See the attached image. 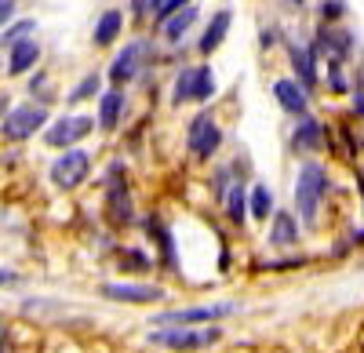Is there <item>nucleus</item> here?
<instances>
[{"mask_svg": "<svg viewBox=\"0 0 364 353\" xmlns=\"http://www.w3.org/2000/svg\"><path fill=\"white\" fill-rule=\"evenodd\" d=\"M120 29H124V15H120V11H106L95 22V48H109L120 37Z\"/></svg>", "mask_w": 364, "mask_h": 353, "instance_id": "20", "label": "nucleus"}, {"mask_svg": "<svg viewBox=\"0 0 364 353\" xmlns=\"http://www.w3.org/2000/svg\"><path fill=\"white\" fill-rule=\"evenodd\" d=\"M149 11H154V8H149V0H132V15L135 18H146Z\"/></svg>", "mask_w": 364, "mask_h": 353, "instance_id": "32", "label": "nucleus"}, {"mask_svg": "<svg viewBox=\"0 0 364 353\" xmlns=\"http://www.w3.org/2000/svg\"><path fill=\"white\" fill-rule=\"evenodd\" d=\"M164 4V0H149V8H154V15H157V8Z\"/></svg>", "mask_w": 364, "mask_h": 353, "instance_id": "35", "label": "nucleus"}, {"mask_svg": "<svg viewBox=\"0 0 364 353\" xmlns=\"http://www.w3.org/2000/svg\"><path fill=\"white\" fill-rule=\"evenodd\" d=\"M117 266H120V270H135V273H142V270H149V255L139 251V248H128V251H120Z\"/></svg>", "mask_w": 364, "mask_h": 353, "instance_id": "27", "label": "nucleus"}, {"mask_svg": "<svg viewBox=\"0 0 364 353\" xmlns=\"http://www.w3.org/2000/svg\"><path fill=\"white\" fill-rule=\"evenodd\" d=\"M186 146H190V153L197 161H211V157H215L219 146H223V128L215 124V116H211V113H197L190 131H186Z\"/></svg>", "mask_w": 364, "mask_h": 353, "instance_id": "5", "label": "nucleus"}, {"mask_svg": "<svg viewBox=\"0 0 364 353\" xmlns=\"http://www.w3.org/2000/svg\"><path fill=\"white\" fill-rule=\"evenodd\" d=\"M324 193H328V171L317 161H306L295 175V212L306 226H317Z\"/></svg>", "mask_w": 364, "mask_h": 353, "instance_id": "1", "label": "nucleus"}, {"mask_svg": "<svg viewBox=\"0 0 364 353\" xmlns=\"http://www.w3.org/2000/svg\"><path fill=\"white\" fill-rule=\"evenodd\" d=\"M288 58H291V70H295V80L306 87H317V51L306 48V44H291L288 48Z\"/></svg>", "mask_w": 364, "mask_h": 353, "instance_id": "11", "label": "nucleus"}, {"mask_svg": "<svg viewBox=\"0 0 364 353\" xmlns=\"http://www.w3.org/2000/svg\"><path fill=\"white\" fill-rule=\"evenodd\" d=\"M291 4H302V0H291Z\"/></svg>", "mask_w": 364, "mask_h": 353, "instance_id": "36", "label": "nucleus"}, {"mask_svg": "<svg viewBox=\"0 0 364 353\" xmlns=\"http://www.w3.org/2000/svg\"><path fill=\"white\" fill-rule=\"evenodd\" d=\"M230 22H233L230 8H223V11L211 15V22H208V29H204V37H200V55H211V51H215V48L226 40V33H230Z\"/></svg>", "mask_w": 364, "mask_h": 353, "instance_id": "18", "label": "nucleus"}, {"mask_svg": "<svg viewBox=\"0 0 364 353\" xmlns=\"http://www.w3.org/2000/svg\"><path fill=\"white\" fill-rule=\"evenodd\" d=\"M328 87H331V92H346V80L339 73V63H331V70H328Z\"/></svg>", "mask_w": 364, "mask_h": 353, "instance_id": "30", "label": "nucleus"}, {"mask_svg": "<svg viewBox=\"0 0 364 353\" xmlns=\"http://www.w3.org/2000/svg\"><path fill=\"white\" fill-rule=\"evenodd\" d=\"M102 295L113 299V303L146 306V303H161L164 288H157V284H102Z\"/></svg>", "mask_w": 364, "mask_h": 353, "instance_id": "9", "label": "nucleus"}, {"mask_svg": "<svg viewBox=\"0 0 364 353\" xmlns=\"http://www.w3.org/2000/svg\"><path fill=\"white\" fill-rule=\"evenodd\" d=\"M33 29H37L33 18H18V22H11L4 33H0V44L11 48V44H18V40H29V33H33Z\"/></svg>", "mask_w": 364, "mask_h": 353, "instance_id": "24", "label": "nucleus"}, {"mask_svg": "<svg viewBox=\"0 0 364 353\" xmlns=\"http://www.w3.org/2000/svg\"><path fill=\"white\" fill-rule=\"evenodd\" d=\"M51 183L58 190H77L87 175H91V153L77 150V146H70V150H63V157H55L51 164Z\"/></svg>", "mask_w": 364, "mask_h": 353, "instance_id": "4", "label": "nucleus"}, {"mask_svg": "<svg viewBox=\"0 0 364 353\" xmlns=\"http://www.w3.org/2000/svg\"><path fill=\"white\" fill-rule=\"evenodd\" d=\"M120 113H124V95H120V87L102 92L99 95V128L102 131H113L120 124Z\"/></svg>", "mask_w": 364, "mask_h": 353, "instance_id": "17", "label": "nucleus"}, {"mask_svg": "<svg viewBox=\"0 0 364 353\" xmlns=\"http://www.w3.org/2000/svg\"><path fill=\"white\" fill-rule=\"evenodd\" d=\"M99 87H102V77L99 73H87L73 92H70V102H84V99H95L99 95Z\"/></svg>", "mask_w": 364, "mask_h": 353, "instance_id": "26", "label": "nucleus"}, {"mask_svg": "<svg viewBox=\"0 0 364 353\" xmlns=\"http://www.w3.org/2000/svg\"><path fill=\"white\" fill-rule=\"evenodd\" d=\"M41 128H48V109L44 106H15L4 116V124H0V131H4L8 142H26V139H33Z\"/></svg>", "mask_w": 364, "mask_h": 353, "instance_id": "6", "label": "nucleus"}, {"mask_svg": "<svg viewBox=\"0 0 364 353\" xmlns=\"http://www.w3.org/2000/svg\"><path fill=\"white\" fill-rule=\"evenodd\" d=\"M15 15V0H0V26H8Z\"/></svg>", "mask_w": 364, "mask_h": 353, "instance_id": "31", "label": "nucleus"}, {"mask_svg": "<svg viewBox=\"0 0 364 353\" xmlns=\"http://www.w3.org/2000/svg\"><path fill=\"white\" fill-rule=\"evenodd\" d=\"M269 244H273V248H291V244H299V222H295L291 212H273Z\"/></svg>", "mask_w": 364, "mask_h": 353, "instance_id": "15", "label": "nucleus"}, {"mask_svg": "<svg viewBox=\"0 0 364 353\" xmlns=\"http://www.w3.org/2000/svg\"><path fill=\"white\" fill-rule=\"evenodd\" d=\"M146 40H132L124 51H120L117 58H113V66H109V80L120 87V84H128V80H135L139 77V70H142V63H146Z\"/></svg>", "mask_w": 364, "mask_h": 353, "instance_id": "8", "label": "nucleus"}, {"mask_svg": "<svg viewBox=\"0 0 364 353\" xmlns=\"http://www.w3.org/2000/svg\"><path fill=\"white\" fill-rule=\"evenodd\" d=\"M190 4H193V0H164V4L157 8V18L164 22L168 15H175V11H182V8H190Z\"/></svg>", "mask_w": 364, "mask_h": 353, "instance_id": "28", "label": "nucleus"}, {"mask_svg": "<svg viewBox=\"0 0 364 353\" xmlns=\"http://www.w3.org/2000/svg\"><path fill=\"white\" fill-rule=\"evenodd\" d=\"M37 58H41V44H37V40H18V44H11V51H8V73H11V77L29 73V70L37 66Z\"/></svg>", "mask_w": 364, "mask_h": 353, "instance_id": "13", "label": "nucleus"}, {"mask_svg": "<svg viewBox=\"0 0 364 353\" xmlns=\"http://www.w3.org/2000/svg\"><path fill=\"white\" fill-rule=\"evenodd\" d=\"M273 99H277L281 109L291 113V116H302V113L310 109V92H306V87H302L295 77H284V80L273 84Z\"/></svg>", "mask_w": 364, "mask_h": 353, "instance_id": "10", "label": "nucleus"}, {"mask_svg": "<svg viewBox=\"0 0 364 353\" xmlns=\"http://www.w3.org/2000/svg\"><path fill=\"white\" fill-rule=\"evenodd\" d=\"M109 219L120 226V222H132V200H128V193L120 190V186H113L109 190Z\"/></svg>", "mask_w": 364, "mask_h": 353, "instance_id": "23", "label": "nucleus"}, {"mask_svg": "<svg viewBox=\"0 0 364 353\" xmlns=\"http://www.w3.org/2000/svg\"><path fill=\"white\" fill-rule=\"evenodd\" d=\"M291 146H295L299 153L321 150V146H324V128H321V121H314L310 113H302L299 124H295V131H291Z\"/></svg>", "mask_w": 364, "mask_h": 353, "instance_id": "12", "label": "nucleus"}, {"mask_svg": "<svg viewBox=\"0 0 364 353\" xmlns=\"http://www.w3.org/2000/svg\"><path fill=\"white\" fill-rule=\"evenodd\" d=\"M211 95H215V73H211V66H197V73H193V102H208Z\"/></svg>", "mask_w": 364, "mask_h": 353, "instance_id": "22", "label": "nucleus"}, {"mask_svg": "<svg viewBox=\"0 0 364 353\" xmlns=\"http://www.w3.org/2000/svg\"><path fill=\"white\" fill-rule=\"evenodd\" d=\"M353 109L364 116V92H357V95H353Z\"/></svg>", "mask_w": 364, "mask_h": 353, "instance_id": "34", "label": "nucleus"}, {"mask_svg": "<svg viewBox=\"0 0 364 353\" xmlns=\"http://www.w3.org/2000/svg\"><path fill=\"white\" fill-rule=\"evenodd\" d=\"M237 313V303H208V306H186V310H168L157 317V325L168 328H197V325H215V320Z\"/></svg>", "mask_w": 364, "mask_h": 353, "instance_id": "2", "label": "nucleus"}, {"mask_svg": "<svg viewBox=\"0 0 364 353\" xmlns=\"http://www.w3.org/2000/svg\"><path fill=\"white\" fill-rule=\"evenodd\" d=\"M91 131H95V116H58L55 124H48L44 142L55 146V150H70L73 142L87 139Z\"/></svg>", "mask_w": 364, "mask_h": 353, "instance_id": "7", "label": "nucleus"}, {"mask_svg": "<svg viewBox=\"0 0 364 353\" xmlns=\"http://www.w3.org/2000/svg\"><path fill=\"white\" fill-rule=\"evenodd\" d=\"M223 339V332L211 325V328H161V332H149V342L154 346H168V349H204V346H215Z\"/></svg>", "mask_w": 364, "mask_h": 353, "instance_id": "3", "label": "nucleus"}, {"mask_svg": "<svg viewBox=\"0 0 364 353\" xmlns=\"http://www.w3.org/2000/svg\"><path fill=\"white\" fill-rule=\"evenodd\" d=\"M223 204H226V215H230V222H233V226H245V219H248V190L240 186V183H233V186L226 190Z\"/></svg>", "mask_w": 364, "mask_h": 353, "instance_id": "19", "label": "nucleus"}, {"mask_svg": "<svg viewBox=\"0 0 364 353\" xmlns=\"http://www.w3.org/2000/svg\"><path fill=\"white\" fill-rule=\"evenodd\" d=\"M343 11H346V4H343V0H324V8H321V15H324L328 22H336Z\"/></svg>", "mask_w": 364, "mask_h": 353, "instance_id": "29", "label": "nucleus"}, {"mask_svg": "<svg viewBox=\"0 0 364 353\" xmlns=\"http://www.w3.org/2000/svg\"><path fill=\"white\" fill-rule=\"evenodd\" d=\"M193 22H197V8L190 4V8H182V11L168 15V18L161 22V33H164L168 44H182V37H186L190 29H193Z\"/></svg>", "mask_w": 364, "mask_h": 353, "instance_id": "16", "label": "nucleus"}, {"mask_svg": "<svg viewBox=\"0 0 364 353\" xmlns=\"http://www.w3.org/2000/svg\"><path fill=\"white\" fill-rule=\"evenodd\" d=\"M248 212H252V219H259V222H266L269 215H273V193H269V186H252V193H248Z\"/></svg>", "mask_w": 364, "mask_h": 353, "instance_id": "21", "label": "nucleus"}, {"mask_svg": "<svg viewBox=\"0 0 364 353\" xmlns=\"http://www.w3.org/2000/svg\"><path fill=\"white\" fill-rule=\"evenodd\" d=\"M350 48H353V37L346 33V29L328 26V29H321V40H317V48H314V51L331 55V63H343V58L350 55Z\"/></svg>", "mask_w": 364, "mask_h": 353, "instance_id": "14", "label": "nucleus"}, {"mask_svg": "<svg viewBox=\"0 0 364 353\" xmlns=\"http://www.w3.org/2000/svg\"><path fill=\"white\" fill-rule=\"evenodd\" d=\"M15 281H18V273H15V270L0 266V288H4V284H15Z\"/></svg>", "mask_w": 364, "mask_h": 353, "instance_id": "33", "label": "nucleus"}, {"mask_svg": "<svg viewBox=\"0 0 364 353\" xmlns=\"http://www.w3.org/2000/svg\"><path fill=\"white\" fill-rule=\"evenodd\" d=\"M193 73H197V66H190V70H182V73H178L175 92H171V102H175V106L193 102Z\"/></svg>", "mask_w": 364, "mask_h": 353, "instance_id": "25", "label": "nucleus"}]
</instances>
